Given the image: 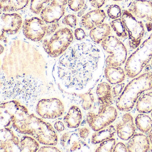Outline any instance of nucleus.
<instances>
[{
  "instance_id": "14",
  "label": "nucleus",
  "mask_w": 152,
  "mask_h": 152,
  "mask_svg": "<svg viewBox=\"0 0 152 152\" xmlns=\"http://www.w3.org/2000/svg\"><path fill=\"white\" fill-rule=\"evenodd\" d=\"M23 20L20 15L16 13L3 14L1 19V33L7 34H16L22 27Z\"/></svg>"
},
{
  "instance_id": "16",
  "label": "nucleus",
  "mask_w": 152,
  "mask_h": 152,
  "mask_svg": "<svg viewBox=\"0 0 152 152\" xmlns=\"http://www.w3.org/2000/svg\"><path fill=\"white\" fill-rule=\"evenodd\" d=\"M115 129L120 139L124 140H129L133 136L136 131L132 115L129 113L124 114L121 121L116 124Z\"/></svg>"
},
{
  "instance_id": "45",
  "label": "nucleus",
  "mask_w": 152,
  "mask_h": 152,
  "mask_svg": "<svg viewBox=\"0 0 152 152\" xmlns=\"http://www.w3.org/2000/svg\"><path fill=\"white\" fill-rule=\"evenodd\" d=\"M148 137L149 139V141H150V143L152 145V128L150 131L148 132Z\"/></svg>"
},
{
  "instance_id": "34",
  "label": "nucleus",
  "mask_w": 152,
  "mask_h": 152,
  "mask_svg": "<svg viewBox=\"0 0 152 152\" xmlns=\"http://www.w3.org/2000/svg\"><path fill=\"white\" fill-rule=\"evenodd\" d=\"M85 0H68V7L69 8L74 11H80L84 7Z\"/></svg>"
},
{
  "instance_id": "22",
  "label": "nucleus",
  "mask_w": 152,
  "mask_h": 152,
  "mask_svg": "<svg viewBox=\"0 0 152 152\" xmlns=\"http://www.w3.org/2000/svg\"><path fill=\"white\" fill-rule=\"evenodd\" d=\"M126 72L120 67L107 66L104 70L106 80L112 84H117L122 82L125 80Z\"/></svg>"
},
{
  "instance_id": "32",
  "label": "nucleus",
  "mask_w": 152,
  "mask_h": 152,
  "mask_svg": "<svg viewBox=\"0 0 152 152\" xmlns=\"http://www.w3.org/2000/svg\"><path fill=\"white\" fill-rule=\"evenodd\" d=\"M115 145V139L112 138L101 142L95 151L96 152H112Z\"/></svg>"
},
{
  "instance_id": "12",
  "label": "nucleus",
  "mask_w": 152,
  "mask_h": 152,
  "mask_svg": "<svg viewBox=\"0 0 152 152\" xmlns=\"http://www.w3.org/2000/svg\"><path fill=\"white\" fill-rule=\"evenodd\" d=\"M80 138L76 132H65L60 138V145L66 152L87 151L89 149L88 145Z\"/></svg>"
},
{
  "instance_id": "31",
  "label": "nucleus",
  "mask_w": 152,
  "mask_h": 152,
  "mask_svg": "<svg viewBox=\"0 0 152 152\" xmlns=\"http://www.w3.org/2000/svg\"><path fill=\"white\" fill-rule=\"evenodd\" d=\"M50 1V0H31L30 9L33 13L38 15Z\"/></svg>"
},
{
  "instance_id": "25",
  "label": "nucleus",
  "mask_w": 152,
  "mask_h": 152,
  "mask_svg": "<svg viewBox=\"0 0 152 152\" xmlns=\"http://www.w3.org/2000/svg\"><path fill=\"white\" fill-rule=\"evenodd\" d=\"M116 132V129L113 125L107 126L93 133L91 137V143L93 144H99L105 140L112 138Z\"/></svg>"
},
{
  "instance_id": "44",
  "label": "nucleus",
  "mask_w": 152,
  "mask_h": 152,
  "mask_svg": "<svg viewBox=\"0 0 152 152\" xmlns=\"http://www.w3.org/2000/svg\"><path fill=\"white\" fill-rule=\"evenodd\" d=\"M54 128L58 132H62L64 130V124L63 122L61 121H58L54 124Z\"/></svg>"
},
{
  "instance_id": "6",
  "label": "nucleus",
  "mask_w": 152,
  "mask_h": 152,
  "mask_svg": "<svg viewBox=\"0 0 152 152\" xmlns=\"http://www.w3.org/2000/svg\"><path fill=\"white\" fill-rule=\"evenodd\" d=\"M73 40L72 30L63 28L56 32L50 39L44 40L42 46L48 56L52 58L58 57L68 49Z\"/></svg>"
},
{
  "instance_id": "41",
  "label": "nucleus",
  "mask_w": 152,
  "mask_h": 152,
  "mask_svg": "<svg viewBox=\"0 0 152 152\" xmlns=\"http://www.w3.org/2000/svg\"><path fill=\"white\" fill-rule=\"evenodd\" d=\"M39 152H61L57 148L54 146H50V145H47L42 146L40 148Z\"/></svg>"
},
{
  "instance_id": "21",
  "label": "nucleus",
  "mask_w": 152,
  "mask_h": 152,
  "mask_svg": "<svg viewBox=\"0 0 152 152\" xmlns=\"http://www.w3.org/2000/svg\"><path fill=\"white\" fill-rule=\"evenodd\" d=\"M83 115L80 109L75 105L70 107L64 121L69 129H76L80 125L82 121Z\"/></svg>"
},
{
  "instance_id": "20",
  "label": "nucleus",
  "mask_w": 152,
  "mask_h": 152,
  "mask_svg": "<svg viewBox=\"0 0 152 152\" xmlns=\"http://www.w3.org/2000/svg\"><path fill=\"white\" fill-rule=\"evenodd\" d=\"M96 93L99 104L109 106L113 103L114 98L112 94V88L109 83L102 82L97 87Z\"/></svg>"
},
{
  "instance_id": "23",
  "label": "nucleus",
  "mask_w": 152,
  "mask_h": 152,
  "mask_svg": "<svg viewBox=\"0 0 152 152\" xmlns=\"http://www.w3.org/2000/svg\"><path fill=\"white\" fill-rule=\"evenodd\" d=\"M111 33L110 26L107 24L103 23L91 30L90 37L95 43L99 44L109 36Z\"/></svg>"
},
{
  "instance_id": "13",
  "label": "nucleus",
  "mask_w": 152,
  "mask_h": 152,
  "mask_svg": "<svg viewBox=\"0 0 152 152\" xmlns=\"http://www.w3.org/2000/svg\"><path fill=\"white\" fill-rule=\"evenodd\" d=\"M20 141L11 128H2L0 135V151H20Z\"/></svg>"
},
{
  "instance_id": "4",
  "label": "nucleus",
  "mask_w": 152,
  "mask_h": 152,
  "mask_svg": "<svg viewBox=\"0 0 152 152\" xmlns=\"http://www.w3.org/2000/svg\"><path fill=\"white\" fill-rule=\"evenodd\" d=\"M152 89V72L144 73L135 77L126 85L116 99V107L123 112L131 111L143 92Z\"/></svg>"
},
{
  "instance_id": "38",
  "label": "nucleus",
  "mask_w": 152,
  "mask_h": 152,
  "mask_svg": "<svg viewBox=\"0 0 152 152\" xmlns=\"http://www.w3.org/2000/svg\"><path fill=\"white\" fill-rule=\"evenodd\" d=\"M129 152L127 146L122 142L117 143L114 148L113 152Z\"/></svg>"
},
{
  "instance_id": "47",
  "label": "nucleus",
  "mask_w": 152,
  "mask_h": 152,
  "mask_svg": "<svg viewBox=\"0 0 152 152\" xmlns=\"http://www.w3.org/2000/svg\"><path fill=\"white\" fill-rule=\"evenodd\" d=\"M151 116H152V114H151Z\"/></svg>"
},
{
  "instance_id": "30",
  "label": "nucleus",
  "mask_w": 152,
  "mask_h": 152,
  "mask_svg": "<svg viewBox=\"0 0 152 152\" xmlns=\"http://www.w3.org/2000/svg\"><path fill=\"white\" fill-rule=\"evenodd\" d=\"M110 26L115 32L116 35L118 37L122 38L127 37L128 34L124 28L121 19L117 18V19H115L110 23Z\"/></svg>"
},
{
  "instance_id": "46",
  "label": "nucleus",
  "mask_w": 152,
  "mask_h": 152,
  "mask_svg": "<svg viewBox=\"0 0 152 152\" xmlns=\"http://www.w3.org/2000/svg\"><path fill=\"white\" fill-rule=\"evenodd\" d=\"M113 1H123V0H113Z\"/></svg>"
},
{
  "instance_id": "2",
  "label": "nucleus",
  "mask_w": 152,
  "mask_h": 152,
  "mask_svg": "<svg viewBox=\"0 0 152 152\" xmlns=\"http://www.w3.org/2000/svg\"><path fill=\"white\" fill-rule=\"evenodd\" d=\"M99 50L88 40L74 42L53 66L54 80L66 92L82 94L90 89L97 68Z\"/></svg>"
},
{
  "instance_id": "15",
  "label": "nucleus",
  "mask_w": 152,
  "mask_h": 152,
  "mask_svg": "<svg viewBox=\"0 0 152 152\" xmlns=\"http://www.w3.org/2000/svg\"><path fill=\"white\" fill-rule=\"evenodd\" d=\"M134 17L152 22V2L147 0H135L129 8Z\"/></svg>"
},
{
  "instance_id": "11",
  "label": "nucleus",
  "mask_w": 152,
  "mask_h": 152,
  "mask_svg": "<svg viewBox=\"0 0 152 152\" xmlns=\"http://www.w3.org/2000/svg\"><path fill=\"white\" fill-rule=\"evenodd\" d=\"M42 19L34 17L25 20L23 33L26 38L34 42L41 40L47 33V26Z\"/></svg>"
},
{
  "instance_id": "39",
  "label": "nucleus",
  "mask_w": 152,
  "mask_h": 152,
  "mask_svg": "<svg viewBox=\"0 0 152 152\" xmlns=\"http://www.w3.org/2000/svg\"><path fill=\"white\" fill-rule=\"evenodd\" d=\"M90 133V130L87 127L81 128L79 130V136H80L81 138L83 140L86 139L88 137Z\"/></svg>"
},
{
  "instance_id": "43",
  "label": "nucleus",
  "mask_w": 152,
  "mask_h": 152,
  "mask_svg": "<svg viewBox=\"0 0 152 152\" xmlns=\"http://www.w3.org/2000/svg\"><path fill=\"white\" fill-rule=\"evenodd\" d=\"M67 2L68 0H52L50 4L54 6L65 7Z\"/></svg>"
},
{
  "instance_id": "33",
  "label": "nucleus",
  "mask_w": 152,
  "mask_h": 152,
  "mask_svg": "<svg viewBox=\"0 0 152 152\" xmlns=\"http://www.w3.org/2000/svg\"><path fill=\"white\" fill-rule=\"evenodd\" d=\"M108 16L112 19H116L122 16L121 10L117 5H112L107 10Z\"/></svg>"
},
{
  "instance_id": "29",
  "label": "nucleus",
  "mask_w": 152,
  "mask_h": 152,
  "mask_svg": "<svg viewBox=\"0 0 152 152\" xmlns=\"http://www.w3.org/2000/svg\"><path fill=\"white\" fill-rule=\"evenodd\" d=\"M81 99V106L84 110H88L91 109L95 100L94 96L89 91L86 93L76 94Z\"/></svg>"
},
{
  "instance_id": "27",
  "label": "nucleus",
  "mask_w": 152,
  "mask_h": 152,
  "mask_svg": "<svg viewBox=\"0 0 152 152\" xmlns=\"http://www.w3.org/2000/svg\"><path fill=\"white\" fill-rule=\"evenodd\" d=\"M39 148V144L35 138L29 136H23L21 139L20 152H37Z\"/></svg>"
},
{
  "instance_id": "48",
  "label": "nucleus",
  "mask_w": 152,
  "mask_h": 152,
  "mask_svg": "<svg viewBox=\"0 0 152 152\" xmlns=\"http://www.w3.org/2000/svg\"><path fill=\"white\" fill-rule=\"evenodd\" d=\"M151 64H152V62H151Z\"/></svg>"
},
{
  "instance_id": "18",
  "label": "nucleus",
  "mask_w": 152,
  "mask_h": 152,
  "mask_svg": "<svg viewBox=\"0 0 152 152\" xmlns=\"http://www.w3.org/2000/svg\"><path fill=\"white\" fill-rule=\"evenodd\" d=\"M129 152H146L150 149V142L146 135L142 133L134 134L127 144Z\"/></svg>"
},
{
  "instance_id": "26",
  "label": "nucleus",
  "mask_w": 152,
  "mask_h": 152,
  "mask_svg": "<svg viewBox=\"0 0 152 152\" xmlns=\"http://www.w3.org/2000/svg\"><path fill=\"white\" fill-rule=\"evenodd\" d=\"M29 0H0L1 9L4 12L21 10L27 6Z\"/></svg>"
},
{
  "instance_id": "40",
  "label": "nucleus",
  "mask_w": 152,
  "mask_h": 152,
  "mask_svg": "<svg viewBox=\"0 0 152 152\" xmlns=\"http://www.w3.org/2000/svg\"><path fill=\"white\" fill-rule=\"evenodd\" d=\"M50 24L47 26V34L48 35H51V34H53L59 26V24L58 23H52Z\"/></svg>"
},
{
  "instance_id": "28",
  "label": "nucleus",
  "mask_w": 152,
  "mask_h": 152,
  "mask_svg": "<svg viewBox=\"0 0 152 152\" xmlns=\"http://www.w3.org/2000/svg\"><path fill=\"white\" fill-rule=\"evenodd\" d=\"M135 124L138 129L143 133L148 132L152 128V120L149 115L140 113L135 118Z\"/></svg>"
},
{
  "instance_id": "42",
  "label": "nucleus",
  "mask_w": 152,
  "mask_h": 152,
  "mask_svg": "<svg viewBox=\"0 0 152 152\" xmlns=\"http://www.w3.org/2000/svg\"><path fill=\"white\" fill-rule=\"evenodd\" d=\"M93 7L99 9L104 6L105 0H89Z\"/></svg>"
},
{
  "instance_id": "35",
  "label": "nucleus",
  "mask_w": 152,
  "mask_h": 152,
  "mask_svg": "<svg viewBox=\"0 0 152 152\" xmlns=\"http://www.w3.org/2000/svg\"><path fill=\"white\" fill-rule=\"evenodd\" d=\"M77 22V18L73 15H67L62 20V23L72 28H74L76 26Z\"/></svg>"
},
{
  "instance_id": "19",
  "label": "nucleus",
  "mask_w": 152,
  "mask_h": 152,
  "mask_svg": "<svg viewBox=\"0 0 152 152\" xmlns=\"http://www.w3.org/2000/svg\"><path fill=\"white\" fill-rule=\"evenodd\" d=\"M65 7L49 4L41 12L42 19L47 23H57L65 14Z\"/></svg>"
},
{
  "instance_id": "9",
  "label": "nucleus",
  "mask_w": 152,
  "mask_h": 152,
  "mask_svg": "<svg viewBox=\"0 0 152 152\" xmlns=\"http://www.w3.org/2000/svg\"><path fill=\"white\" fill-rule=\"evenodd\" d=\"M65 106L60 99L56 98L42 99L36 105V112L43 119H55L63 116Z\"/></svg>"
},
{
  "instance_id": "7",
  "label": "nucleus",
  "mask_w": 152,
  "mask_h": 152,
  "mask_svg": "<svg viewBox=\"0 0 152 152\" xmlns=\"http://www.w3.org/2000/svg\"><path fill=\"white\" fill-rule=\"evenodd\" d=\"M101 46L105 51L110 54L106 59L107 66L119 67L126 62L127 49L116 37L108 36L102 42Z\"/></svg>"
},
{
  "instance_id": "3",
  "label": "nucleus",
  "mask_w": 152,
  "mask_h": 152,
  "mask_svg": "<svg viewBox=\"0 0 152 152\" xmlns=\"http://www.w3.org/2000/svg\"><path fill=\"white\" fill-rule=\"evenodd\" d=\"M1 128H11L18 132L31 135L39 143L45 145H56L58 137L53 126L36 116L29 114L26 107L20 101L12 100L1 104Z\"/></svg>"
},
{
  "instance_id": "1",
  "label": "nucleus",
  "mask_w": 152,
  "mask_h": 152,
  "mask_svg": "<svg viewBox=\"0 0 152 152\" xmlns=\"http://www.w3.org/2000/svg\"><path fill=\"white\" fill-rule=\"evenodd\" d=\"M54 79L47 59L34 46L22 40L10 42L1 64V97L34 104L54 93Z\"/></svg>"
},
{
  "instance_id": "5",
  "label": "nucleus",
  "mask_w": 152,
  "mask_h": 152,
  "mask_svg": "<svg viewBox=\"0 0 152 152\" xmlns=\"http://www.w3.org/2000/svg\"><path fill=\"white\" fill-rule=\"evenodd\" d=\"M152 58V34L138 47L125 62L124 70L130 78L137 76Z\"/></svg>"
},
{
  "instance_id": "24",
  "label": "nucleus",
  "mask_w": 152,
  "mask_h": 152,
  "mask_svg": "<svg viewBox=\"0 0 152 152\" xmlns=\"http://www.w3.org/2000/svg\"><path fill=\"white\" fill-rule=\"evenodd\" d=\"M137 111L140 113H149L152 112V91L143 93L136 104Z\"/></svg>"
},
{
  "instance_id": "10",
  "label": "nucleus",
  "mask_w": 152,
  "mask_h": 152,
  "mask_svg": "<svg viewBox=\"0 0 152 152\" xmlns=\"http://www.w3.org/2000/svg\"><path fill=\"white\" fill-rule=\"evenodd\" d=\"M117 115L115 107L109 106L104 111L98 112V114L88 112L87 115V122L93 130L99 131L113 122L117 118Z\"/></svg>"
},
{
  "instance_id": "17",
  "label": "nucleus",
  "mask_w": 152,
  "mask_h": 152,
  "mask_svg": "<svg viewBox=\"0 0 152 152\" xmlns=\"http://www.w3.org/2000/svg\"><path fill=\"white\" fill-rule=\"evenodd\" d=\"M106 17L104 11L99 9L88 12L82 17V25L87 30H91L103 24Z\"/></svg>"
},
{
  "instance_id": "8",
  "label": "nucleus",
  "mask_w": 152,
  "mask_h": 152,
  "mask_svg": "<svg viewBox=\"0 0 152 152\" xmlns=\"http://www.w3.org/2000/svg\"><path fill=\"white\" fill-rule=\"evenodd\" d=\"M121 19L129 36V46L132 49L137 48L145 33L143 23L126 10L123 12Z\"/></svg>"
},
{
  "instance_id": "37",
  "label": "nucleus",
  "mask_w": 152,
  "mask_h": 152,
  "mask_svg": "<svg viewBox=\"0 0 152 152\" xmlns=\"http://www.w3.org/2000/svg\"><path fill=\"white\" fill-rule=\"evenodd\" d=\"M75 39L78 41L82 40L86 38V34L83 29L77 28L74 32Z\"/></svg>"
},
{
  "instance_id": "36",
  "label": "nucleus",
  "mask_w": 152,
  "mask_h": 152,
  "mask_svg": "<svg viewBox=\"0 0 152 152\" xmlns=\"http://www.w3.org/2000/svg\"><path fill=\"white\" fill-rule=\"evenodd\" d=\"M124 83H119V84H116V86H115L113 88V90H112V94H113V96L114 99L119 97V96L121 95L122 92L123 90L124 89Z\"/></svg>"
}]
</instances>
